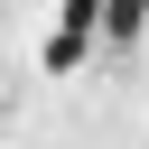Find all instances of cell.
Returning a JSON list of instances; mask_svg holds the SVG:
<instances>
[{
	"label": "cell",
	"instance_id": "cell-1",
	"mask_svg": "<svg viewBox=\"0 0 149 149\" xmlns=\"http://www.w3.org/2000/svg\"><path fill=\"white\" fill-rule=\"evenodd\" d=\"M93 28H102V37H121V47H130V37H140V28H149V0H102V19H93Z\"/></svg>",
	"mask_w": 149,
	"mask_h": 149
}]
</instances>
